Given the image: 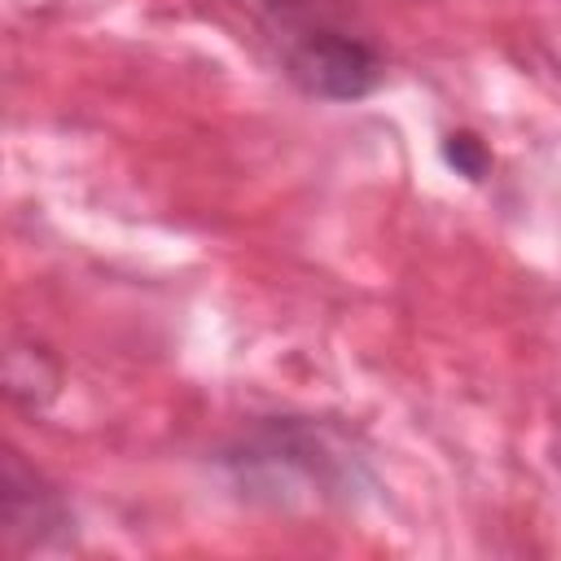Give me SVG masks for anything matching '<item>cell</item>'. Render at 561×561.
I'll list each match as a JSON object with an SVG mask.
<instances>
[{
    "instance_id": "6da1fadb",
    "label": "cell",
    "mask_w": 561,
    "mask_h": 561,
    "mask_svg": "<svg viewBox=\"0 0 561 561\" xmlns=\"http://www.w3.org/2000/svg\"><path fill=\"white\" fill-rule=\"evenodd\" d=\"M289 79L311 92V96H329V101H351V96H364L377 88L381 79V61L351 35H337V31H307L289 57Z\"/></svg>"
},
{
    "instance_id": "7a4b0ae2",
    "label": "cell",
    "mask_w": 561,
    "mask_h": 561,
    "mask_svg": "<svg viewBox=\"0 0 561 561\" xmlns=\"http://www.w3.org/2000/svg\"><path fill=\"white\" fill-rule=\"evenodd\" d=\"M447 158H451V162H460L469 175H478V171H482V153H478V140H473V136H451Z\"/></svg>"
}]
</instances>
